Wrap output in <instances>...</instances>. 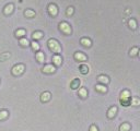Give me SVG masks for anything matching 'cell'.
<instances>
[{"label": "cell", "instance_id": "19", "mask_svg": "<svg viewBox=\"0 0 140 131\" xmlns=\"http://www.w3.org/2000/svg\"><path fill=\"white\" fill-rule=\"evenodd\" d=\"M25 15H26L27 18H32V17L35 15V12L34 11H32V10H26L25 11Z\"/></svg>", "mask_w": 140, "mask_h": 131}, {"label": "cell", "instance_id": "4", "mask_svg": "<svg viewBox=\"0 0 140 131\" xmlns=\"http://www.w3.org/2000/svg\"><path fill=\"white\" fill-rule=\"evenodd\" d=\"M59 28L65 34H70V33H71V27H70V25L68 23H66V22H62V23L59 24Z\"/></svg>", "mask_w": 140, "mask_h": 131}, {"label": "cell", "instance_id": "31", "mask_svg": "<svg viewBox=\"0 0 140 131\" xmlns=\"http://www.w3.org/2000/svg\"><path fill=\"white\" fill-rule=\"evenodd\" d=\"M90 131H99V129H97V127L96 126H91L90 127Z\"/></svg>", "mask_w": 140, "mask_h": 131}, {"label": "cell", "instance_id": "14", "mask_svg": "<svg viewBox=\"0 0 140 131\" xmlns=\"http://www.w3.org/2000/svg\"><path fill=\"white\" fill-rule=\"evenodd\" d=\"M81 44H82L83 46H86V47H90L91 46V41L89 38H82L81 39Z\"/></svg>", "mask_w": 140, "mask_h": 131}, {"label": "cell", "instance_id": "1", "mask_svg": "<svg viewBox=\"0 0 140 131\" xmlns=\"http://www.w3.org/2000/svg\"><path fill=\"white\" fill-rule=\"evenodd\" d=\"M48 47L51 52L54 53H60L61 50V47L59 45V43H58L56 39H49L48 41Z\"/></svg>", "mask_w": 140, "mask_h": 131}, {"label": "cell", "instance_id": "6", "mask_svg": "<svg viewBox=\"0 0 140 131\" xmlns=\"http://www.w3.org/2000/svg\"><path fill=\"white\" fill-rule=\"evenodd\" d=\"M116 112H117V107H116V106L110 107V108L108 109V111H107V117H108V118H113L114 116L116 115Z\"/></svg>", "mask_w": 140, "mask_h": 131}, {"label": "cell", "instance_id": "16", "mask_svg": "<svg viewBox=\"0 0 140 131\" xmlns=\"http://www.w3.org/2000/svg\"><path fill=\"white\" fill-rule=\"evenodd\" d=\"M96 90L99 91V92H101V93H105L106 91H107V87H105L104 85L99 84V85H96Z\"/></svg>", "mask_w": 140, "mask_h": 131}, {"label": "cell", "instance_id": "29", "mask_svg": "<svg viewBox=\"0 0 140 131\" xmlns=\"http://www.w3.org/2000/svg\"><path fill=\"white\" fill-rule=\"evenodd\" d=\"M9 57H10V54L7 53V54L3 55V56H0V60H3V59H6V58H9Z\"/></svg>", "mask_w": 140, "mask_h": 131}, {"label": "cell", "instance_id": "17", "mask_svg": "<svg viewBox=\"0 0 140 131\" xmlns=\"http://www.w3.org/2000/svg\"><path fill=\"white\" fill-rule=\"evenodd\" d=\"M42 36H43V33L42 32H35V33H33L32 37L34 38V39H39V38H42Z\"/></svg>", "mask_w": 140, "mask_h": 131}, {"label": "cell", "instance_id": "15", "mask_svg": "<svg viewBox=\"0 0 140 131\" xmlns=\"http://www.w3.org/2000/svg\"><path fill=\"white\" fill-rule=\"evenodd\" d=\"M8 116H9V112L7 110H1V111H0V120L6 119Z\"/></svg>", "mask_w": 140, "mask_h": 131}, {"label": "cell", "instance_id": "28", "mask_svg": "<svg viewBox=\"0 0 140 131\" xmlns=\"http://www.w3.org/2000/svg\"><path fill=\"white\" fill-rule=\"evenodd\" d=\"M16 35L17 36H23V35H25V31L24 30H18L16 32Z\"/></svg>", "mask_w": 140, "mask_h": 131}, {"label": "cell", "instance_id": "13", "mask_svg": "<svg viewBox=\"0 0 140 131\" xmlns=\"http://www.w3.org/2000/svg\"><path fill=\"white\" fill-rule=\"evenodd\" d=\"M97 80H99L100 82H102V83H108V82H109V79H108L106 75H100V76L97 78Z\"/></svg>", "mask_w": 140, "mask_h": 131}, {"label": "cell", "instance_id": "30", "mask_svg": "<svg viewBox=\"0 0 140 131\" xmlns=\"http://www.w3.org/2000/svg\"><path fill=\"white\" fill-rule=\"evenodd\" d=\"M73 13V8H68V10H67V15H71V14Z\"/></svg>", "mask_w": 140, "mask_h": 131}, {"label": "cell", "instance_id": "23", "mask_svg": "<svg viewBox=\"0 0 140 131\" xmlns=\"http://www.w3.org/2000/svg\"><path fill=\"white\" fill-rule=\"evenodd\" d=\"M79 84H80V81H79V80H75V81L71 82V87H72V89H77Z\"/></svg>", "mask_w": 140, "mask_h": 131}, {"label": "cell", "instance_id": "12", "mask_svg": "<svg viewBox=\"0 0 140 131\" xmlns=\"http://www.w3.org/2000/svg\"><path fill=\"white\" fill-rule=\"evenodd\" d=\"M129 129H130L129 123H123L119 127V131H129Z\"/></svg>", "mask_w": 140, "mask_h": 131}, {"label": "cell", "instance_id": "9", "mask_svg": "<svg viewBox=\"0 0 140 131\" xmlns=\"http://www.w3.org/2000/svg\"><path fill=\"white\" fill-rule=\"evenodd\" d=\"M12 11H13V5L12 3H10V5H7L5 7V10H3V12H5V14H10V13H12Z\"/></svg>", "mask_w": 140, "mask_h": 131}, {"label": "cell", "instance_id": "18", "mask_svg": "<svg viewBox=\"0 0 140 131\" xmlns=\"http://www.w3.org/2000/svg\"><path fill=\"white\" fill-rule=\"evenodd\" d=\"M36 59H37L39 62H43L44 61V54L43 53H37L36 54Z\"/></svg>", "mask_w": 140, "mask_h": 131}, {"label": "cell", "instance_id": "25", "mask_svg": "<svg viewBox=\"0 0 140 131\" xmlns=\"http://www.w3.org/2000/svg\"><path fill=\"white\" fill-rule=\"evenodd\" d=\"M31 45H32V48L34 49V50H38L39 49V45L36 42H33V43H31Z\"/></svg>", "mask_w": 140, "mask_h": 131}, {"label": "cell", "instance_id": "8", "mask_svg": "<svg viewBox=\"0 0 140 131\" xmlns=\"http://www.w3.org/2000/svg\"><path fill=\"white\" fill-rule=\"evenodd\" d=\"M75 58L77 60H79V61H86L87 60V56L84 54H82V53H76L75 54Z\"/></svg>", "mask_w": 140, "mask_h": 131}, {"label": "cell", "instance_id": "11", "mask_svg": "<svg viewBox=\"0 0 140 131\" xmlns=\"http://www.w3.org/2000/svg\"><path fill=\"white\" fill-rule=\"evenodd\" d=\"M53 61H54V63L56 66H60L61 64V57L58 56V55H56V56H54Z\"/></svg>", "mask_w": 140, "mask_h": 131}, {"label": "cell", "instance_id": "22", "mask_svg": "<svg viewBox=\"0 0 140 131\" xmlns=\"http://www.w3.org/2000/svg\"><path fill=\"white\" fill-rule=\"evenodd\" d=\"M79 94H80V96L81 97H87V90L86 89H80L79 90Z\"/></svg>", "mask_w": 140, "mask_h": 131}, {"label": "cell", "instance_id": "24", "mask_svg": "<svg viewBox=\"0 0 140 131\" xmlns=\"http://www.w3.org/2000/svg\"><path fill=\"white\" fill-rule=\"evenodd\" d=\"M20 44H21L22 46L25 47V46H29V44H30V43H29V41H27L26 38H22L21 41H20Z\"/></svg>", "mask_w": 140, "mask_h": 131}, {"label": "cell", "instance_id": "27", "mask_svg": "<svg viewBox=\"0 0 140 131\" xmlns=\"http://www.w3.org/2000/svg\"><path fill=\"white\" fill-rule=\"evenodd\" d=\"M138 48H137V47H135V48H132L131 50H130V56H136V55H137L138 54Z\"/></svg>", "mask_w": 140, "mask_h": 131}, {"label": "cell", "instance_id": "10", "mask_svg": "<svg viewBox=\"0 0 140 131\" xmlns=\"http://www.w3.org/2000/svg\"><path fill=\"white\" fill-rule=\"evenodd\" d=\"M50 100V93L49 92H44L40 96V101L42 102H47Z\"/></svg>", "mask_w": 140, "mask_h": 131}, {"label": "cell", "instance_id": "3", "mask_svg": "<svg viewBox=\"0 0 140 131\" xmlns=\"http://www.w3.org/2000/svg\"><path fill=\"white\" fill-rule=\"evenodd\" d=\"M129 97H130V93L128 92V91H124V92L120 94V102L123 104H125V106H127Z\"/></svg>", "mask_w": 140, "mask_h": 131}, {"label": "cell", "instance_id": "2", "mask_svg": "<svg viewBox=\"0 0 140 131\" xmlns=\"http://www.w3.org/2000/svg\"><path fill=\"white\" fill-rule=\"evenodd\" d=\"M24 72V66L23 64H17L12 68V73L13 75H20Z\"/></svg>", "mask_w": 140, "mask_h": 131}, {"label": "cell", "instance_id": "21", "mask_svg": "<svg viewBox=\"0 0 140 131\" xmlns=\"http://www.w3.org/2000/svg\"><path fill=\"white\" fill-rule=\"evenodd\" d=\"M128 23H129V26H130L131 28H136V27H137V23H136V21H135L134 19H130Z\"/></svg>", "mask_w": 140, "mask_h": 131}, {"label": "cell", "instance_id": "26", "mask_svg": "<svg viewBox=\"0 0 140 131\" xmlns=\"http://www.w3.org/2000/svg\"><path fill=\"white\" fill-rule=\"evenodd\" d=\"M139 103L140 102H139V100L137 97H135V98H132L131 100V105H134V106H137V105H139Z\"/></svg>", "mask_w": 140, "mask_h": 131}, {"label": "cell", "instance_id": "5", "mask_svg": "<svg viewBox=\"0 0 140 131\" xmlns=\"http://www.w3.org/2000/svg\"><path fill=\"white\" fill-rule=\"evenodd\" d=\"M48 12H49L50 15L56 17V15H57V13H58L57 7L55 6V5H49V6H48Z\"/></svg>", "mask_w": 140, "mask_h": 131}, {"label": "cell", "instance_id": "20", "mask_svg": "<svg viewBox=\"0 0 140 131\" xmlns=\"http://www.w3.org/2000/svg\"><path fill=\"white\" fill-rule=\"evenodd\" d=\"M80 70H81V72H82V73H87L88 71H89V67H88V66H86V64H82L80 67Z\"/></svg>", "mask_w": 140, "mask_h": 131}, {"label": "cell", "instance_id": "7", "mask_svg": "<svg viewBox=\"0 0 140 131\" xmlns=\"http://www.w3.org/2000/svg\"><path fill=\"white\" fill-rule=\"evenodd\" d=\"M43 71L45 72V73H54L55 72V67L51 64H48V66H45V67L43 68Z\"/></svg>", "mask_w": 140, "mask_h": 131}]
</instances>
